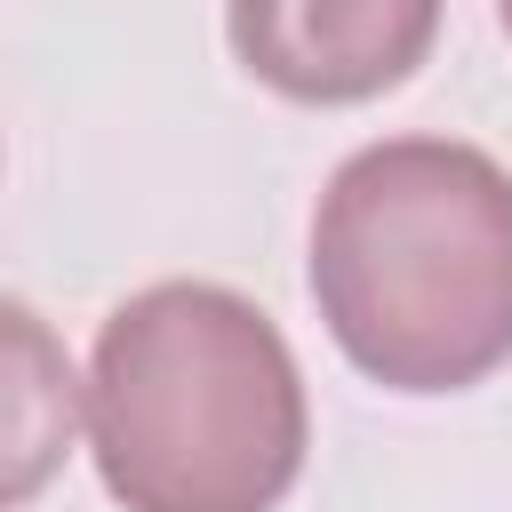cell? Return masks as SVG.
I'll return each instance as SVG.
<instances>
[{"label":"cell","instance_id":"6da1fadb","mask_svg":"<svg viewBox=\"0 0 512 512\" xmlns=\"http://www.w3.org/2000/svg\"><path fill=\"white\" fill-rule=\"evenodd\" d=\"M312 304L384 392H464L512 360V176L456 136L360 144L312 208Z\"/></svg>","mask_w":512,"mask_h":512},{"label":"cell","instance_id":"7a4b0ae2","mask_svg":"<svg viewBox=\"0 0 512 512\" xmlns=\"http://www.w3.org/2000/svg\"><path fill=\"white\" fill-rule=\"evenodd\" d=\"M304 376L272 312L216 280H152L88 352V456L128 512H272L304 472Z\"/></svg>","mask_w":512,"mask_h":512},{"label":"cell","instance_id":"3957f363","mask_svg":"<svg viewBox=\"0 0 512 512\" xmlns=\"http://www.w3.org/2000/svg\"><path fill=\"white\" fill-rule=\"evenodd\" d=\"M224 32L272 96L368 104L424 64L440 0H224Z\"/></svg>","mask_w":512,"mask_h":512},{"label":"cell","instance_id":"277c9868","mask_svg":"<svg viewBox=\"0 0 512 512\" xmlns=\"http://www.w3.org/2000/svg\"><path fill=\"white\" fill-rule=\"evenodd\" d=\"M496 8H504V32H512V0H496Z\"/></svg>","mask_w":512,"mask_h":512}]
</instances>
